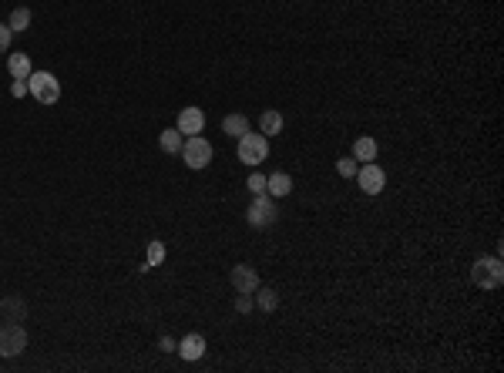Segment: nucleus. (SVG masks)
I'll list each match as a JSON object with an SVG mask.
<instances>
[{
    "mask_svg": "<svg viewBox=\"0 0 504 373\" xmlns=\"http://www.w3.org/2000/svg\"><path fill=\"white\" fill-rule=\"evenodd\" d=\"M336 171L343 175V178H356V171H360V162L353 155H343V158H336Z\"/></svg>",
    "mask_w": 504,
    "mask_h": 373,
    "instance_id": "aec40b11",
    "label": "nucleus"
},
{
    "mask_svg": "<svg viewBox=\"0 0 504 373\" xmlns=\"http://www.w3.org/2000/svg\"><path fill=\"white\" fill-rule=\"evenodd\" d=\"M356 182H360V188H363L367 195H380L383 185H387V171H383L377 162H363L360 171H356Z\"/></svg>",
    "mask_w": 504,
    "mask_h": 373,
    "instance_id": "0eeeda50",
    "label": "nucleus"
},
{
    "mask_svg": "<svg viewBox=\"0 0 504 373\" xmlns=\"http://www.w3.org/2000/svg\"><path fill=\"white\" fill-rule=\"evenodd\" d=\"M0 316H4V323H24L27 320V299L24 296H0Z\"/></svg>",
    "mask_w": 504,
    "mask_h": 373,
    "instance_id": "1a4fd4ad",
    "label": "nucleus"
},
{
    "mask_svg": "<svg viewBox=\"0 0 504 373\" xmlns=\"http://www.w3.org/2000/svg\"><path fill=\"white\" fill-rule=\"evenodd\" d=\"M11 37H14V31H11L7 24H0V54H4V51L11 47Z\"/></svg>",
    "mask_w": 504,
    "mask_h": 373,
    "instance_id": "b1692460",
    "label": "nucleus"
},
{
    "mask_svg": "<svg viewBox=\"0 0 504 373\" xmlns=\"http://www.w3.org/2000/svg\"><path fill=\"white\" fill-rule=\"evenodd\" d=\"M353 158L356 162H377V138L363 135V138L353 141Z\"/></svg>",
    "mask_w": 504,
    "mask_h": 373,
    "instance_id": "2eb2a0df",
    "label": "nucleus"
},
{
    "mask_svg": "<svg viewBox=\"0 0 504 373\" xmlns=\"http://www.w3.org/2000/svg\"><path fill=\"white\" fill-rule=\"evenodd\" d=\"M175 353H179L182 360H188V363L202 360V357H205V336H202V333H188V336H182Z\"/></svg>",
    "mask_w": 504,
    "mask_h": 373,
    "instance_id": "9d476101",
    "label": "nucleus"
},
{
    "mask_svg": "<svg viewBox=\"0 0 504 373\" xmlns=\"http://www.w3.org/2000/svg\"><path fill=\"white\" fill-rule=\"evenodd\" d=\"M229 280H232V289H235V293H256V289H259V273L249 263L232 266Z\"/></svg>",
    "mask_w": 504,
    "mask_h": 373,
    "instance_id": "6e6552de",
    "label": "nucleus"
},
{
    "mask_svg": "<svg viewBox=\"0 0 504 373\" xmlns=\"http://www.w3.org/2000/svg\"><path fill=\"white\" fill-rule=\"evenodd\" d=\"M290 192H292L290 171H273V175H266V195H273V199H286Z\"/></svg>",
    "mask_w": 504,
    "mask_h": 373,
    "instance_id": "f8f14e48",
    "label": "nucleus"
},
{
    "mask_svg": "<svg viewBox=\"0 0 504 373\" xmlns=\"http://www.w3.org/2000/svg\"><path fill=\"white\" fill-rule=\"evenodd\" d=\"M31 20H34V14L27 11V7H14V11H11V20H7V27H11V31H27V27H31Z\"/></svg>",
    "mask_w": 504,
    "mask_h": 373,
    "instance_id": "6ab92c4d",
    "label": "nucleus"
},
{
    "mask_svg": "<svg viewBox=\"0 0 504 373\" xmlns=\"http://www.w3.org/2000/svg\"><path fill=\"white\" fill-rule=\"evenodd\" d=\"M256 306H259L262 313H273L276 306H279V293H276L273 286H259V289H256Z\"/></svg>",
    "mask_w": 504,
    "mask_h": 373,
    "instance_id": "a211bd4d",
    "label": "nucleus"
},
{
    "mask_svg": "<svg viewBox=\"0 0 504 373\" xmlns=\"http://www.w3.org/2000/svg\"><path fill=\"white\" fill-rule=\"evenodd\" d=\"M175 128L182 131V135H199L202 128H205V111L202 108H182L179 111V122Z\"/></svg>",
    "mask_w": 504,
    "mask_h": 373,
    "instance_id": "9b49d317",
    "label": "nucleus"
},
{
    "mask_svg": "<svg viewBox=\"0 0 504 373\" xmlns=\"http://www.w3.org/2000/svg\"><path fill=\"white\" fill-rule=\"evenodd\" d=\"M27 350V329L20 323L0 327V357H20Z\"/></svg>",
    "mask_w": 504,
    "mask_h": 373,
    "instance_id": "423d86ee",
    "label": "nucleus"
},
{
    "mask_svg": "<svg viewBox=\"0 0 504 373\" xmlns=\"http://www.w3.org/2000/svg\"><path fill=\"white\" fill-rule=\"evenodd\" d=\"M222 131H226L229 138L239 141L245 131H249V118H245V114H226V118H222Z\"/></svg>",
    "mask_w": 504,
    "mask_h": 373,
    "instance_id": "dca6fc26",
    "label": "nucleus"
},
{
    "mask_svg": "<svg viewBox=\"0 0 504 373\" xmlns=\"http://www.w3.org/2000/svg\"><path fill=\"white\" fill-rule=\"evenodd\" d=\"M158 263H165V246H162L158 239H152V242H148V259H145V266L152 269V266H158Z\"/></svg>",
    "mask_w": 504,
    "mask_h": 373,
    "instance_id": "412c9836",
    "label": "nucleus"
},
{
    "mask_svg": "<svg viewBox=\"0 0 504 373\" xmlns=\"http://www.w3.org/2000/svg\"><path fill=\"white\" fill-rule=\"evenodd\" d=\"M259 131L262 135H269V138H273V135H279V131H283V114H279V111H262L259 114Z\"/></svg>",
    "mask_w": 504,
    "mask_h": 373,
    "instance_id": "f3484780",
    "label": "nucleus"
},
{
    "mask_svg": "<svg viewBox=\"0 0 504 373\" xmlns=\"http://www.w3.org/2000/svg\"><path fill=\"white\" fill-rule=\"evenodd\" d=\"M276 218H279V209H276L273 195H252V202L245 209V222L252 229H269L276 225Z\"/></svg>",
    "mask_w": 504,
    "mask_h": 373,
    "instance_id": "20e7f679",
    "label": "nucleus"
},
{
    "mask_svg": "<svg viewBox=\"0 0 504 373\" xmlns=\"http://www.w3.org/2000/svg\"><path fill=\"white\" fill-rule=\"evenodd\" d=\"M245 188H249L252 195H266V175H262V171H252V175L245 178Z\"/></svg>",
    "mask_w": 504,
    "mask_h": 373,
    "instance_id": "4be33fe9",
    "label": "nucleus"
},
{
    "mask_svg": "<svg viewBox=\"0 0 504 373\" xmlns=\"http://www.w3.org/2000/svg\"><path fill=\"white\" fill-rule=\"evenodd\" d=\"M179 155H182V162L192 171H202L212 162V145L202 138V135H188V138L182 141V152H179Z\"/></svg>",
    "mask_w": 504,
    "mask_h": 373,
    "instance_id": "39448f33",
    "label": "nucleus"
},
{
    "mask_svg": "<svg viewBox=\"0 0 504 373\" xmlns=\"http://www.w3.org/2000/svg\"><path fill=\"white\" fill-rule=\"evenodd\" d=\"M182 141H185V135L179 128H165V131L158 135V148H162L165 155H179V152H182Z\"/></svg>",
    "mask_w": 504,
    "mask_h": 373,
    "instance_id": "4468645a",
    "label": "nucleus"
},
{
    "mask_svg": "<svg viewBox=\"0 0 504 373\" xmlns=\"http://www.w3.org/2000/svg\"><path fill=\"white\" fill-rule=\"evenodd\" d=\"M11 94H14V98H24V94H27V81H14V84H11Z\"/></svg>",
    "mask_w": 504,
    "mask_h": 373,
    "instance_id": "393cba45",
    "label": "nucleus"
},
{
    "mask_svg": "<svg viewBox=\"0 0 504 373\" xmlns=\"http://www.w3.org/2000/svg\"><path fill=\"white\" fill-rule=\"evenodd\" d=\"M27 94H31L37 105H58L61 101V81L54 78L51 71H31L27 78Z\"/></svg>",
    "mask_w": 504,
    "mask_h": 373,
    "instance_id": "f257e3e1",
    "label": "nucleus"
},
{
    "mask_svg": "<svg viewBox=\"0 0 504 373\" xmlns=\"http://www.w3.org/2000/svg\"><path fill=\"white\" fill-rule=\"evenodd\" d=\"M471 280H474V286H481V289H498L504 282L501 256H481V259H474Z\"/></svg>",
    "mask_w": 504,
    "mask_h": 373,
    "instance_id": "f03ea898",
    "label": "nucleus"
},
{
    "mask_svg": "<svg viewBox=\"0 0 504 373\" xmlns=\"http://www.w3.org/2000/svg\"><path fill=\"white\" fill-rule=\"evenodd\" d=\"M252 306H256V299H252V293H239L235 296V313H252Z\"/></svg>",
    "mask_w": 504,
    "mask_h": 373,
    "instance_id": "5701e85b",
    "label": "nucleus"
},
{
    "mask_svg": "<svg viewBox=\"0 0 504 373\" xmlns=\"http://www.w3.org/2000/svg\"><path fill=\"white\" fill-rule=\"evenodd\" d=\"M7 71H11V78L14 81H27L31 78V58H27V51H24V54H11V58H7Z\"/></svg>",
    "mask_w": 504,
    "mask_h": 373,
    "instance_id": "ddd939ff",
    "label": "nucleus"
},
{
    "mask_svg": "<svg viewBox=\"0 0 504 373\" xmlns=\"http://www.w3.org/2000/svg\"><path fill=\"white\" fill-rule=\"evenodd\" d=\"M235 155H239L243 165H252V169H256V165L266 162V155H269V138H266L262 131H245L243 138H239Z\"/></svg>",
    "mask_w": 504,
    "mask_h": 373,
    "instance_id": "7ed1b4c3",
    "label": "nucleus"
},
{
    "mask_svg": "<svg viewBox=\"0 0 504 373\" xmlns=\"http://www.w3.org/2000/svg\"><path fill=\"white\" fill-rule=\"evenodd\" d=\"M158 346H162L165 353H175V350H179V340H172V336H162V343H158Z\"/></svg>",
    "mask_w": 504,
    "mask_h": 373,
    "instance_id": "a878e982",
    "label": "nucleus"
}]
</instances>
